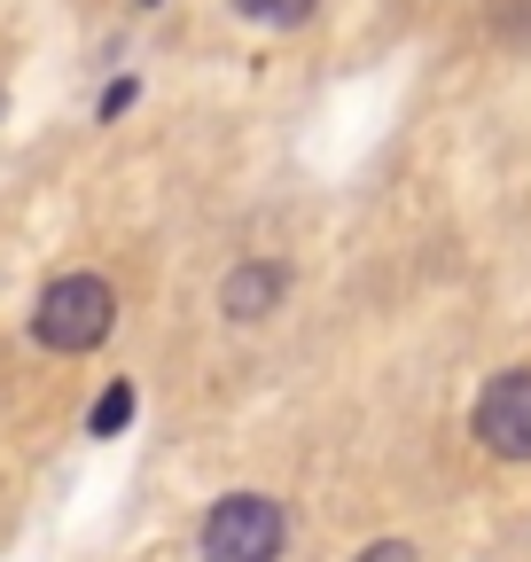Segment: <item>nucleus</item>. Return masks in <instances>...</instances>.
<instances>
[{"label":"nucleus","mask_w":531,"mask_h":562,"mask_svg":"<svg viewBox=\"0 0 531 562\" xmlns=\"http://www.w3.org/2000/svg\"><path fill=\"white\" fill-rule=\"evenodd\" d=\"M282 554V508L266 492H227L204 516V562H274Z\"/></svg>","instance_id":"2"},{"label":"nucleus","mask_w":531,"mask_h":562,"mask_svg":"<svg viewBox=\"0 0 531 562\" xmlns=\"http://www.w3.org/2000/svg\"><path fill=\"white\" fill-rule=\"evenodd\" d=\"M282 290H290V273L274 266V258H242L227 281H219V313L227 321H266L282 305Z\"/></svg>","instance_id":"4"},{"label":"nucleus","mask_w":531,"mask_h":562,"mask_svg":"<svg viewBox=\"0 0 531 562\" xmlns=\"http://www.w3.org/2000/svg\"><path fill=\"white\" fill-rule=\"evenodd\" d=\"M470 430H477L485 453H500V461H531V368H500V375L477 391Z\"/></svg>","instance_id":"3"},{"label":"nucleus","mask_w":531,"mask_h":562,"mask_svg":"<svg viewBox=\"0 0 531 562\" xmlns=\"http://www.w3.org/2000/svg\"><path fill=\"white\" fill-rule=\"evenodd\" d=\"M117 321V297H110V281L102 273H63L39 290V313H32V336L47 351H94Z\"/></svg>","instance_id":"1"},{"label":"nucleus","mask_w":531,"mask_h":562,"mask_svg":"<svg viewBox=\"0 0 531 562\" xmlns=\"http://www.w3.org/2000/svg\"><path fill=\"white\" fill-rule=\"evenodd\" d=\"M235 9L250 16V24H274V32H290V24H305L320 0H235Z\"/></svg>","instance_id":"6"},{"label":"nucleus","mask_w":531,"mask_h":562,"mask_svg":"<svg viewBox=\"0 0 531 562\" xmlns=\"http://www.w3.org/2000/svg\"><path fill=\"white\" fill-rule=\"evenodd\" d=\"M352 562H422V554H415L407 539H375V547H360Z\"/></svg>","instance_id":"7"},{"label":"nucleus","mask_w":531,"mask_h":562,"mask_svg":"<svg viewBox=\"0 0 531 562\" xmlns=\"http://www.w3.org/2000/svg\"><path fill=\"white\" fill-rule=\"evenodd\" d=\"M125 422H133V383H110V391L94 398V414H87V430H94V438H117Z\"/></svg>","instance_id":"5"},{"label":"nucleus","mask_w":531,"mask_h":562,"mask_svg":"<svg viewBox=\"0 0 531 562\" xmlns=\"http://www.w3.org/2000/svg\"><path fill=\"white\" fill-rule=\"evenodd\" d=\"M142 9H149V0H142Z\"/></svg>","instance_id":"8"}]
</instances>
